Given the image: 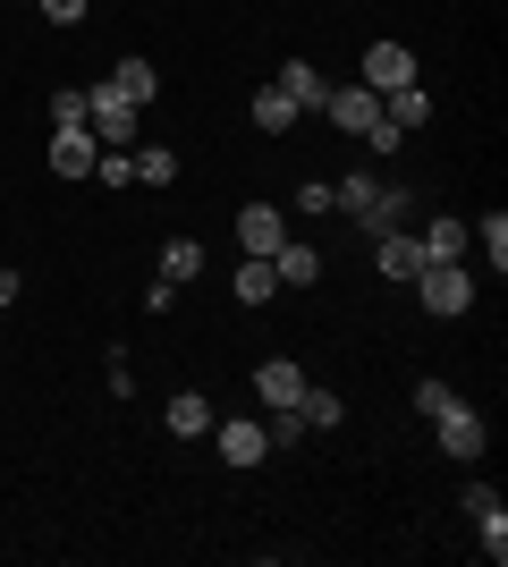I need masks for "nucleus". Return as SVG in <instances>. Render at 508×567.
<instances>
[{"label":"nucleus","mask_w":508,"mask_h":567,"mask_svg":"<svg viewBox=\"0 0 508 567\" xmlns=\"http://www.w3.org/2000/svg\"><path fill=\"white\" fill-rule=\"evenodd\" d=\"M280 94H289V102H297V118H305V111H322V102H331V76L305 69V60H289V69H280Z\"/></svg>","instance_id":"16"},{"label":"nucleus","mask_w":508,"mask_h":567,"mask_svg":"<svg viewBox=\"0 0 508 567\" xmlns=\"http://www.w3.org/2000/svg\"><path fill=\"white\" fill-rule=\"evenodd\" d=\"M322 118H331V127H348V136H364V127H382V94H373V85H331Z\"/></svg>","instance_id":"6"},{"label":"nucleus","mask_w":508,"mask_h":567,"mask_svg":"<svg viewBox=\"0 0 508 567\" xmlns=\"http://www.w3.org/2000/svg\"><path fill=\"white\" fill-rule=\"evenodd\" d=\"M229 297H238V306H271V297H280V271H271V255H246L238 271H229Z\"/></svg>","instance_id":"13"},{"label":"nucleus","mask_w":508,"mask_h":567,"mask_svg":"<svg viewBox=\"0 0 508 567\" xmlns=\"http://www.w3.org/2000/svg\"><path fill=\"white\" fill-rule=\"evenodd\" d=\"M271 450H297V441H305V415H297V406H271Z\"/></svg>","instance_id":"26"},{"label":"nucleus","mask_w":508,"mask_h":567,"mask_svg":"<svg viewBox=\"0 0 508 567\" xmlns=\"http://www.w3.org/2000/svg\"><path fill=\"white\" fill-rule=\"evenodd\" d=\"M255 127H263V136H289V127H297V102L280 94V85H263V94H255Z\"/></svg>","instance_id":"22"},{"label":"nucleus","mask_w":508,"mask_h":567,"mask_svg":"<svg viewBox=\"0 0 508 567\" xmlns=\"http://www.w3.org/2000/svg\"><path fill=\"white\" fill-rule=\"evenodd\" d=\"M85 127H94V144H120V153H136V136H145V111L120 94H102V85H85Z\"/></svg>","instance_id":"1"},{"label":"nucleus","mask_w":508,"mask_h":567,"mask_svg":"<svg viewBox=\"0 0 508 567\" xmlns=\"http://www.w3.org/2000/svg\"><path fill=\"white\" fill-rule=\"evenodd\" d=\"M433 432H440V457H458V466H475V457L491 450V424L475 415V406H449V415H433Z\"/></svg>","instance_id":"3"},{"label":"nucleus","mask_w":508,"mask_h":567,"mask_svg":"<svg viewBox=\"0 0 508 567\" xmlns=\"http://www.w3.org/2000/svg\"><path fill=\"white\" fill-rule=\"evenodd\" d=\"M255 399L263 406H297L305 399V373H297L289 355H271V364H255Z\"/></svg>","instance_id":"12"},{"label":"nucleus","mask_w":508,"mask_h":567,"mask_svg":"<svg viewBox=\"0 0 508 567\" xmlns=\"http://www.w3.org/2000/svg\"><path fill=\"white\" fill-rule=\"evenodd\" d=\"M94 178H102V187H136V153H120V144H102Z\"/></svg>","instance_id":"25"},{"label":"nucleus","mask_w":508,"mask_h":567,"mask_svg":"<svg viewBox=\"0 0 508 567\" xmlns=\"http://www.w3.org/2000/svg\"><path fill=\"white\" fill-rule=\"evenodd\" d=\"M34 9H43L51 25H85V0H34Z\"/></svg>","instance_id":"30"},{"label":"nucleus","mask_w":508,"mask_h":567,"mask_svg":"<svg viewBox=\"0 0 508 567\" xmlns=\"http://www.w3.org/2000/svg\"><path fill=\"white\" fill-rule=\"evenodd\" d=\"M136 178L145 187H178V153L169 144H136Z\"/></svg>","instance_id":"24"},{"label":"nucleus","mask_w":508,"mask_h":567,"mask_svg":"<svg viewBox=\"0 0 508 567\" xmlns=\"http://www.w3.org/2000/svg\"><path fill=\"white\" fill-rule=\"evenodd\" d=\"M271 271H280V288H314L322 280V246H289V237H280Z\"/></svg>","instance_id":"18"},{"label":"nucleus","mask_w":508,"mask_h":567,"mask_svg":"<svg viewBox=\"0 0 508 567\" xmlns=\"http://www.w3.org/2000/svg\"><path fill=\"white\" fill-rule=\"evenodd\" d=\"M466 517H475L491 567H500V559H508V508H500V492H491V483H466Z\"/></svg>","instance_id":"7"},{"label":"nucleus","mask_w":508,"mask_h":567,"mask_svg":"<svg viewBox=\"0 0 508 567\" xmlns=\"http://www.w3.org/2000/svg\"><path fill=\"white\" fill-rule=\"evenodd\" d=\"M195 271H204V246H195V237H169V246H162V280H169V288H187Z\"/></svg>","instance_id":"21"},{"label":"nucleus","mask_w":508,"mask_h":567,"mask_svg":"<svg viewBox=\"0 0 508 567\" xmlns=\"http://www.w3.org/2000/svg\"><path fill=\"white\" fill-rule=\"evenodd\" d=\"M212 424H220V457H229L238 474H255L271 457V432L255 424V415H212Z\"/></svg>","instance_id":"5"},{"label":"nucleus","mask_w":508,"mask_h":567,"mask_svg":"<svg viewBox=\"0 0 508 567\" xmlns=\"http://www.w3.org/2000/svg\"><path fill=\"white\" fill-rule=\"evenodd\" d=\"M356 85H373V94H398V85H424V76H415V51L407 43H373L356 60Z\"/></svg>","instance_id":"4"},{"label":"nucleus","mask_w":508,"mask_h":567,"mask_svg":"<svg viewBox=\"0 0 508 567\" xmlns=\"http://www.w3.org/2000/svg\"><path fill=\"white\" fill-rule=\"evenodd\" d=\"M51 127H85V85H60V94H51Z\"/></svg>","instance_id":"27"},{"label":"nucleus","mask_w":508,"mask_h":567,"mask_svg":"<svg viewBox=\"0 0 508 567\" xmlns=\"http://www.w3.org/2000/svg\"><path fill=\"white\" fill-rule=\"evenodd\" d=\"M280 237H289V213H280V204H246L238 213V255H280Z\"/></svg>","instance_id":"8"},{"label":"nucleus","mask_w":508,"mask_h":567,"mask_svg":"<svg viewBox=\"0 0 508 567\" xmlns=\"http://www.w3.org/2000/svg\"><path fill=\"white\" fill-rule=\"evenodd\" d=\"M102 94H120V102H136V111H145V102L162 94V69H153V60H120V69L102 76Z\"/></svg>","instance_id":"11"},{"label":"nucleus","mask_w":508,"mask_h":567,"mask_svg":"<svg viewBox=\"0 0 508 567\" xmlns=\"http://www.w3.org/2000/svg\"><path fill=\"white\" fill-rule=\"evenodd\" d=\"M162 424L178 432V441H204V432H212V399H204V390H178V399L162 406Z\"/></svg>","instance_id":"15"},{"label":"nucleus","mask_w":508,"mask_h":567,"mask_svg":"<svg viewBox=\"0 0 508 567\" xmlns=\"http://www.w3.org/2000/svg\"><path fill=\"white\" fill-rule=\"evenodd\" d=\"M18 306V271H0V313Z\"/></svg>","instance_id":"31"},{"label":"nucleus","mask_w":508,"mask_h":567,"mask_svg":"<svg viewBox=\"0 0 508 567\" xmlns=\"http://www.w3.org/2000/svg\"><path fill=\"white\" fill-rule=\"evenodd\" d=\"M43 162H51V178H85V169L102 162V144L85 136V127H51V153H43Z\"/></svg>","instance_id":"9"},{"label":"nucleus","mask_w":508,"mask_h":567,"mask_svg":"<svg viewBox=\"0 0 508 567\" xmlns=\"http://www.w3.org/2000/svg\"><path fill=\"white\" fill-rule=\"evenodd\" d=\"M297 415H305V432H331V424H348V399H339V390H314V381H305Z\"/></svg>","instance_id":"20"},{"label":"nucleus","mask_w":508,"mask_h":567,"mask_svg":"<svg viewBox=\"0 0 508 567\" xmlns=\"http://www.w3.org/2000/svg\"><path fill=\"white\" fill-rule=\"evenodd\" d=\"M415 288H424V313H440V322H458L475 306V271H458V262H424Z\"/></svg>","instance_id":"2"},{"label":"nucleus","mask_w":508,"mask_h":567,"mask_svg":"<svg viewBox=\"0 0 508 567\" xmlns=\"http://www.w3.org/2000/svg\"><path fill=\"white\" fill-rule=\"evenodd\" d=\"M466 237H475V246H484V255H491V271H508V213H500V204H491V213L475 220V229H466Z\"/></svg>","instance_id":"23"},{"label":"nucleus","mask_w":508,"mask_h":567,"mask_svg":"<svg viewBox=\"0 0 508 567\" xmlns=\"http://www.w3.org/2000/svg\"><path fill=\"white\" fill-rule=\"evenodd\" d=\"M382 118L398 127V136H415V127L433 118V94H424V85H398V94H382Z\"/></svg>","instance_id":"19"},{"label":"nucleus","mask_w":508,"mask_h":567,"mask_svg":"<svg viewBox=\"0 0 508 567\" xmlns=\"http://www.w3.org/2000/svg\"><path fill=\"white\" fill-rule=\"evenodd\" d=\"M415 406H424V424H433V415L458 406V390H449V381H415Z\"/></svg>","instance_id":"28"},{"label":"nucleus","mask_w":508,"mask_h":567,"mask_svg":"<svg viewBox=\"0 0 508 567\" xmlns=\"http://www.w3.org/2000/svg\"><path fill=\"white\" fill-rule=\"evenodd\" d=\"M415 246H424V262H458V255H466V220H458V213H433Z\"/></svg>","instance_id":"17"},{"label":"nucleus","mask_w":508,"mask_h":567,"mask_svg":"<svg viewBox=\"0 0 508 567\" xmlns=\"http://www.w3.org/2000/svg\"><path fill=\"white\" fill-rule=\"evenodd\" d=\"M407 204H415V187H398V178H382V195H373V204H364V213H356V229H364V237H390V229H398V220H407Z\"/></svg>","instance_id":"10"},{"label":"nucleus","mask_w":508,"mask_h":567,"mask_svg":"<svg viewBox=\"0 0 508 567\" xmlns=\"http://www.w3.org/2000/svg\"><path fill=\"white\" fill-rule=\"evenodd\" d=\"M289 213H339V204H331V178H305V187H297V204H289Z\"/></svg>","instance_id":"29"},{"label":"nucleus","mask_w":508,"mask_h":567,"mask_svg":"<svg viewBox=\"0 0 508 567\" xmlns=\"http://www.w3.org/2000/svg\"><path fill=\"white\" fill-rule=\"evenodd\" d=\"M373 262H382V280H415V271H424V246H415L407 229H390V237H373Z\"/></svg>","instance_id":"14"}]
</instances>
